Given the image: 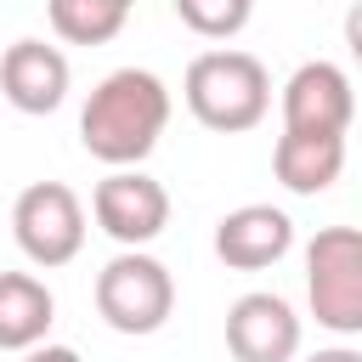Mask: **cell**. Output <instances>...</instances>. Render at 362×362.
Wrapping results in <instances>:
<instances>
[{
  "label": "cell",
  "mask_w": 362,
  "mask_h": 362,
  "mask_svg": "<svg viewBox=\"0 0 362 362\" xmlns=\"http://www.w3.org/2000/svg\"><path fill=\"white\" fill-rule=\"evenodd\" d=\"M272 175L294 198H317L345 175V136H317V130H283L272 147Z\"/></svg>",
  "instance_id": "obj_11"
},
{
  "label": "cell",
  "mask_w": 362,
  "mask_h": 362,
  "mask_svg": "<svg viewBox=\"0 0 362 362\" xmlns=\"http://www.w3.org/2000/svg\"><path fill=\"white\" fill-rule=\"evenodd\" d=\"M90 215H96V226H102L113 243L141 249V243H153V238L170 226V192H164V181H153L141 164L107 170V175L96 181V192H90Z\"/></svg>",
  "instance_id": "obj_6"
},
{
  "label": "cell",
  "mask_w": 362,
  "mask_h": 362,
  "mask_svg": "<svg viewBox=\"0 0 362 362\" xmlns=\"http://www.w3.org/2000/svg\"><path fill=\"white\" fill-rule=\"evenodd\" d=\"M130 6H136V0H130Z\"/></svg>",
  "instance_id": "obj_18"
},
{
  "label": "cell",
  "mask_w": 362,
  "mask_h": 362,
  "mask_svg": "<svg viewBox=\"0 0 362 362\" xmlns=\"http://www.w3.org/2000/svg\"><path fill=\"white\" fill-rule=\"evenodd\" d=\"M294 249V221L272 204H238L215 221V255L232 272H266Z\"/></svg>",
  "instance_id": "obj_9"
},
{
  "label": "cell",
  "mask_w": 362,
  "mask_h": 362,
  "mask_svg": "<svg viewBox=\"0 0 362 362\" xmlns=\"http://www.w3.org/2000/svg\"><path fill=\"white\" fill-rule=\"evenodd\" d=\"M57 322V300L34 272H0V351H34L45 345Z\"/></svg>",
  "instance_id": "obj_12"
},
{
  "label": "cell",
  "mask_w": 362,
  "mask_h": 362,
  "mask_svg": "<svg viewBox=\"0 0 362 362\" xmlns=\"http://www.w3.org/2000/svg\"><path fill=\"white\" fill-rule=\"evenodd\" d=\"M68 57L45 40H11L0 51V96L17 113H57L68 96Z\"/></svg>",
  "instance_id": "obj_10"
},
{
  "label": "cell",
  "mask_w": 362,
  "mask_h": 362,
  "mask_svg": "<svg viewBox=\"0 0 362 362\" xmlns=\"http://www.w3.org/2000/svg\"><path fill=\"white\" fill-rule=\"evenodd\" d=\"M345 51H351V57L362 62V0H356V6L345 11Z\"/></svg>",
  "instance_id": "obj_16"
},
{
  "label": "cell",
  "mask_w": 362,
  "mask_h": 362,
  "mask_svg": "<svg viewBox=\"0 0 362 362\" xmlns=\"http://www.w3.org/2000/svg\"><path fill=\"white\" fill-rule=\"evenodd\" d=\"M11 238L34 266H45V272L68 266L85 249V204H79V192L62 187V181H28L17 192V204H11Z\"/></svg>",
  "instance_id": "obj_5"
},
{
  "label": "cell",
  "mask_w": 362,
  "mask_h": 362,
  "mask_svg": "<svg viewBox=\"0 0 362 362\" xmlns=\"http://www.w3.org/2000/svg\"><path fill=\"white\" fill-rule=\"evenodd\" d=\"M164 124L170 85L153 68H113L79 107V147L107 170H130L158 147Z\"/></svg>",
  "instance_id": "obj_1"
},
{
  "label": "cell",
  "mask_w": 362,
  "mask_h": 362,
  "mask_svg": "<svg viewBox=\"0 0 362 362\" xmlns=\"http://www.w3.org/2000/svg\"><path fill=\"white\" fill-rule=\"evenodd\" d=\"M226 351L232 362H294L300 356V317L283 294H238L226 311Z\"/></svg>",
  "instance_id": "obj_8"
},
{
  "label": "cell",
  "mask_w": 362,
  "mask_h": 362,
  "mask_svg": "<svg viewBox=\"0 0 362 362\" xmlns=\"http://www.w3.org/2000/svg\"><path fill=\"white\" fill-rule=\"evenodd\" d=\"M181 96H187V113L204 124V130H221V136H243L266 119L272 107V74L260 57L249 51H198L187 62V79H181Z\"/></svg>",
  "instance_id": "obj_2"
},
{
  "label": "cell",
  "mask_w": 362,
  "mask_h": 362,
  "mask_svg": "<svg viewBox=\"0 0 362 362\" xmlns=\"http://www.w3.org/2000/svg\"><path fill=\"white\" fill-rule=\"evenodd\" d=\"M96 311L113 334H158L175 311V277L164 260H153L147 249H119L102 272H96Z\"/></svg>",
  "instance_id": "obj_3"
},
{
  "label": "cell",
  "mask_w": 362,
  "mask_h": 362,
  "mask_svg": "<svg viewBox=\"0 0 362 362\" xmlns=\"http://www.w3.org/2000/svg\"><path fill=\"white\" fill-rule=\"evenodd\" d=\"M305 300L328 334H362V226H322L305 243Z\"/></svg>",
  "instance_id": "obj_4"
},
{
  "label": "cell",
  "mask_w": 362,
  "mask_h": 362,
  "mask_svg": "<svg viewBox=\"0 0 362 362\" xmlns=\"http://www.w3.org/2000/svg\"><path fill=\"white\" fill-rule=\"evenodd\" d=\"M23 362H79V351L74 345H34V351H23Z\"/></svg>",
  "instance_id": "obj_15"
},
{
  "label": "cell",
  "mask_w": 362,
  "mask_h": 362,
  "mask_svg": "<svg viewBox=\"0 0 362 362\" xmlns=\"http://www.w3.org/2000/svg\"><path fill=\"white\" fill-rule=\"evenodd\" d=\"M175 17L198 40H238L255 17V0H175Z\"/></svg>",
  "instance_id": "obj_14"
},
{
  "label": "cell",
  "mask_w": 362,
  "mask_h": 362,
  "mask_svg": "<svg viewBox=\"0 0 362 362\" xmlns=\"http://www.w3.org/2000/svg\"><path fill=\"white\" fill-rule=\"evenodd\" d=\"M305 362H362V351H351V345H328V351H317V356H305Z\"/></svg>",
  "instance_id": "obj_17"
},
{
  "label": "cell",
  "mask_w": 362,
  "mask_h": 362,
  "mask_svg": "<svg viewBox=\"0 0 362 362\" xmlns=\"http://www.w3.org/2000/svg\"><path fill=\"white\" fill-rule=\"evenodd\" d=\"M356 119V90L339 62H300L283 79V130H317V136H345Z\"/></svg>",
  "instance_id": "obj_7"
},
{
  "label": "cell",
  "mask_w": 362,
  "mask_h": 362,
  "mask_svg": "<svg viewBox=\"0 0 362 362\" xmlns=\"http://www.w3.org/2000/svg\"><path fill=\"white\" fill-rule=\"evenodd\" d=\"M57 40L68 45H107L130 23V0H45Z\"/></svg>",
  "instance_id": "obj_13"
}]
</instances>
